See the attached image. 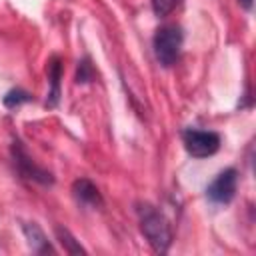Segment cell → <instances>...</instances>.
I'll use <instances>...</instances> for the list:
<instances>
[{
  "mask_svg": "<svg viewBox=\"0 0 256 256\" xmlns=\"http://www.w3.org/2000/svg\"><path fill=\"white\" fill-rule=\"evenodd\" d=\"M138 222H140V230H142L144 238L148 240V244L158 254L168 252V248L172 244V230H170L166 216L152 204H140L138 206Z\"/></svg>",
  "mask_w": 256,
  "mask_h": 256,
  "instance_id": "1",
  "label": "cell"
},
{
  "mask_svg": "<svg viewBox=\"0 0 256 256\" xmlns=\"http://www.w3.org/2000/svg\"><path fill=\"white\" fill-rule=\"evenodd\" d=\"M154 56L162 66H172L178 60L180 48H182V28L176 24H166L156 30L154 40Z\"/></svg>",
  "mask_w": 256,
  "mask_h": 256,
  "instance_id": "2",
  "label": "cell"
},
{
  "mask_svg": "<svg viewBox=\"0 0 256 256\" xmlns=\"http://www.w3.org/2000/svg\"><path fill=\"white\" fill-rule=\"evenodd\" d=\"M182 142H184L186 152L192 158H208L216 154L220 148V136L210 130L188 128L182 132Z\"/></svg>",
  "mask_w": 256,
  "mask_h": 256,
  "instance_id": "3",
  "label": "cell"
},
{
  "mask_svg": "<svg viewBox=\"0 0 256 256\" xmlns=\"http://www.w3.org/2000/svg\"><path fill=\"white\" fill-rule=\"evenodd\" d=\"M236 184H238V172L234 168H226L208 184L206 196L214 204H228L236 194Z\"/></svg>",
  "mask_w": 256,
  "mask_h": 256,
  "instance_id": "4",
  "label": "cell"
},
{
  "mask_svg": "<svg viewBox=\"0 0 256 256\" xmlns=\"http://www.w3.org/2000/svg\"><path fill=\"white\" fill-rule=\"evenodd\" d=\"M12 156H14V164L18 166V170H20V174L24 178H30V180L40 182V184H52L54 182L52 174L46 172V170H42L40 166H36L34 160L26 154V150L22 148L20 142H14L12 144Z\"/></svg>",
  "mask_w": 256,
  "mask_h": 256,
  "instance_id": "5",
  "label": "cell"
},
{
  "mask_svg": "<svg viewBox=\"0 0 256 256\" xmlns=\"http://www.w3.org/2000/svg\"><path fill=\"white\" fill-rule=\"evenodd\" d=\"M72 194H74L76 202L82 204V206H86V208H102L104 206V200H102L100 190L88 178H78L72 184Z\"/></svg>",
  "mask_w": 256,
  "mask_h": 256,
  "instance_id": "6",
  "label": "cell"
},
{
  "mask_svg": "<svg viewBox=\"0 0 256 256\" xmlns=\"http://www.w3.org/2000/svg\"><path fill=\"white\" fill-rule=\"evenodd\" d=\"M22 230H24V236L28 238V244H30L32 252H36V254H48V252H54V248H52L50 242L46 240L44 232H42L34 222L24 224Z\"/></svg>",
  "mask_w": 256,
  "mask_h": 256,
  "instance_id": "7",
  "label": "cell"
},
{
  "mask_svg": "<svg viewBox=\"0 0 256 256\" xmlns=\"http://www.w3.org/2000/svg\"><path fill=\"white\" fill-rule=\"evenodd\" d=\"M60 76H62V64L54 56L50 60V64H48V80H50V86H52V90L48 92V100H46L48 106H56V102H58V96H60Z\"/></svg>",
  "mask_w": 256,
  "mask_h": 256,
  "instance_id": "8",
  "label": "cell"
},
{
  "mask_svg": "<svg viewBox=\"0 0 256 256\" xmlns=\"http://www.w3.org/2000/svg\"><path fill=\"white\" fill-rule=\"evenodd\" d=\"M54 232H56V238L60 240V244L64 246V250H66L68 254H86V250H84V248L80 246V242L70 234L68 228H64V226H56Z\"/></svg>",
  "mask_w": 256,
  "mask_h": 256,
  "instance_id": "9",
  "label": "cell"
},
{
  "mask_svg": "<svg viewBox=\"0 0 256 256\" xmlns=\"http://www.w3.org/2000/svg\"><path fill=\"white\" fill-rule=\"evenodd\" d=\"M30 94L28 92H24V90H20V88H16V90H10L4 98H2V102H4V106L6 108H18L20 104H24V102H30Z\"/></svg>",
  "mask_w": 256,
  "mask_h": 256,
  "instance_id": "10",
  "label": "cell"
},
{
  "mask_svg": "<svg viewBox=\"0 0 256 256\" xmlns=\"http://www.w3.org/2000/svg\"><path fill=\"white\" fill-rule=\"evenodd\" d=\"M178 2L180 0H152V12L158 18H166L178 6Z\"/></svg>",
  "mask_w": 256,
  "mask_h": 256,
  "instance_id": "11",
  "label": "cell"
},
{
  "mask_svg": "<svg viewBox=\"0 0 256 256\" xmlns=\"http://www.w3.org/2000/svg\"><path fill=\"white\" fill-rule=\"evenodd\" d=\"M94 70H92V66H90V62H88V58L86 60H82L80 62V66H78V74H76V82L80 84V82H90L92 80V74Z\"/></svg>",
  "mask_w": 256,
  "mask_h": 256,
  "instance_id": "12",
  "label": "cell"
},
{
  "mask_svg": "<svg viewBox=\"0 0 256 256\" xmlns=\"http://www.w3.org/2000/svg\"><path fill=\"white\" fill-rule=\"evenodd\" d=\"M240 4H242L246 10H252V0H240Z\"/></svg>",
  "mask_w": 256,
  "mask_h": 256,
  "instance_id": "13",
  "label": "cell"
}]
</instances>
